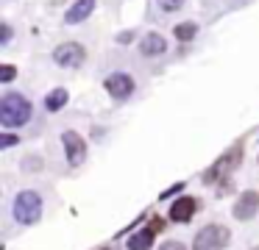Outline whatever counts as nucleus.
I'll use <instances>...</instances> for the list:
<instances>
[{
  "mask_svg": "<svg viewBox=\"0 0 259 250\" xmlns=\"http://www.w3.org/2000/svg\"><path fill=\"white\" fill-rule=\"evenodd\" d=\"M28 117H31V103L23 94H6V97L0 100V122L6 128L25 125Z\"/></svg>",
  "mask_w": 259,
  "mask_h": 250,
  "instance_id": "nucleus-1",
  "label": "nucleus"
},
{
  "mask_svg": "<svg viewBox=\"0 0 259 250\" xmlns=\"http://www.w3.org/2000/svg\"><path fill=\"white\" fill-rule=\"evenodd\" d=\"M42 214V200L36 192H20L17 200H14V217H17V222H23V225H31V222H36Z\"/></svg>",
  "mask_w": 259,
  "mask_h": 250,
  "instance_id": "nucleus-2",
  "label": "nucleus"
},
{
  "mask_svg": "<svg viewBox=\"0 0 259 250\" xmlns=\"http://www.w3.org/2000/svg\"><path fill=\"white\" fill-rule=\"evenodd\" d=\"M229 244V231L223 225H206L195 236V250H223Z\"/></svg>",
  "mask_w": 259,
  "mask_h": 250,
  "instance_id": "nucleus-3",
  "label": "nucleus"
},
{
  "mask_svg": "<svg viewBox=\"0 0 259 250\" xmlns=\"http://www.w3.org/2000/svg\"><path fill=\"white\" fill-rule=\"evenodd\" d=\"M53 59H56L59 67H81V61L87 59L84 47L75 42H67V44H59L56 50H53Z\"/></svg>",
  "mask_w": 259,
  "mask_h": 250,
  "instance_id": "nucleus-4",
  "label": "nucleus"
},
{
  "mask_svg": "<svg viewBox=\"0 0 259 250\" xmlns=\"http://www.w3.org/2000/svg\"><path fill=\"white\" fill-rule=\"evenodd\" d=\"M62 139H64V153H67V161L73 167H78L81 161L87 159V142L75 131H67Z\"/></svg>",
  "mask_w": 259,
  "mask_h": 250,
  "instance_id": "nucleus-5",
  "label": "nucleus"
},
{
  "mask_svg": "<svg viewBox=\"0 0 259 250\" xmlns=\"http://www.w3.org/2000/svg\"><path fill=\"white\" fill-rule=\"evenodd\" d=\"M106 89H109L112 97L123 100V97H128V94L134 92V78L125 75V72H114V75L106 81Z\"/></svg>",
  "mask_w": 259,
  "mask_h": 250,
  "instance_id": "nucleus-6",
  "label": "nucleus"
},
{
  "mask_svg": "<svg viewBox=\"0 0 259 250\" xmlns=\"http://www.w3.org/2000/svg\"><path fill=\"white\" fill-rule=\"evenodd\" d=\"M256 206H259V194L256 192L240 194V200H237V206H234V217L237 220H251V217L256 214Z\"/></svg>",
  "mask_w": 259,
  "mask_h": 250,
  "instance_id": "nucleus-7",
  "label": "nucleus"
},
{
  "mask_svg": "<svg viewBox=\"0 0 259 250\" xmlns=\"http://www.w3.org/2000/svg\"><path fill=\"white\" fill-rule=\"evenodd\" d=\"M195 209H198L195 197H179L173 206H170V217H173L176 222H187L192 214H195Z\"/></svg>",
  "mask_w": 259,
  "mask_h": 250,
  "instance_id": "nucleus-8",
  "label": "nucleus"
},
{
  "mask_svg": "<svg viewBox=\"0 0 259 250\" xmlns=\"http://www.w3.org/2000/svg\"><path fill=\"white\" fill-rule=\"evenodd\" d=\"M240 144H234V147H231V153H226V156H220L218 159V164L212 167V170L206 172V181H212L214 175H220V172H229V170H234L237 167V159H240Z\"/></svg>",
  "mask_w": 259,
  "mask_h": 250,
  "instance_id": "nucleus-9",
  "label": "nucleus"
},
{
  "mask_svg": "<svg viewBox=\"0 0 259 250\" xmlns=\"http://www.w3.org/2000/svg\"><path fill=\"white\" fill-rule=\"evenodd\" d=\"M92 9H95V0H78L75 6H70V11H67V22L73 25V22L87 20V17L92 14Z\"/></svg>",
  "mask_w": 259,
  "mask_h": 250,
  "instance_id": "nucleus-10",
  "label": "nucleus"
},
{
  "mask_svg": "<svg viewBox=\"0 0 259 250\" xmlns=\"http://www.w3.org/2000/svg\"><path fill=\"white\" fill-rule=\"evenodd\" d=\"M164 39L159 36V33H148L145 39H142V44H140V50H142V56H162L164 53Z\"/></svg>",
  "mask_w": 259,
  "mask_h": 250,
  "instance_id": "nucleus-11",
  "label": "nucleus"
},
{
  "mask_svg": "<svg viewBox=\"0 0 259 250\" xmlns=\"http://www.w3.org/2000/svg\"><path fill=\"white\" fill-rule=\"evenodd\" d=\"M153 244V231L151 228H145V231L134 233V236L128 239V250H151Z\"/></svg>",
  "mask_w": 259,
  "mask_h": 250,
  "instance_id": "nucleus-12",
  "label": "nucleus"
},
{
  "mask_svg": "<svg viewBox=\"0 0 259 250\" xmlns=\"http://www.w3.org/2000/svg\"><path fill=\"white\" fill-rule=\"evenodd\" d=\"M64 103H67V92H64V89H56V92H51V94L45 97V106H48L51 111H59Z\"/></svg>",
  "mask_w": 259,
  "mask_h": 250,
  "instance_id": "nucleus-13",
  "label": "nucleus"
},
{
  "mask_svg": "<svg viewBox=\"0 0 259 250\" xmlns=\"http://www.w3.org/2000/svg\"><path fill=\"white\" fill-rule=\"evenodd\" d=\"M195 22H181V25H176V36L181 39V42H187V39H192L195 36Z\"/></svg>",
  "mask_w": 259,
  "mask_h": 250,
  "instance_id": "nucleus-14",
  "label": "nucleus"
},
{
  "mask_svg": "<svg viewBox=\"0 0 259 250\" xmlns=\"http://www.w3.org/2000/svg\"><path fill=\"white\" fill-rule=\"evenodd\" d=\"M181 3H184V0H159V6H162L164 11H176V9H181Z\"/></svg>",
  "mask_w": 259,
  "mask_h": 250,
  "instance_id": "nucleus-15",
  "label": "nucleus"
},
{
  "mask_svg": "<svg viewBox=\"0 0 259 250\" xmlns=\"http://www.w3.org/2000/svg\"><path fill=\"white\" fill-rule=\"evenodd\" d=\"M148 228H151V231H153V233H159V231H164V220H162V217H153V220H151V222H148Z\"/></svg>",
  "mask_w": 259,
  "mask_h": 250,
  "instance_id": "nucleus-16",
  "label": "nucleus"
},
{
  "mask_svg": "<svg viewBox=\"0 0 259 250\" xmlns=\"http://www.w3.org/2000/svg\"><path fill=\"white\" fill-rule=\"evenodd\" d=\"M12 78H14V67H0V81H12Z\"/></svg>",
  "mask_w": 259,
  "mask_h": 250,
  "instance_id": "nucleus-17",
  "label": "nucleus"
},
{
  "mask_svg": "<svg viewBox=\"0 0 259 250\" xmlns=\"http://www.w3.org/2000/svg\"><path fill=\"white\" fill-rule=\"evenodd\" d=\"M159 250H187V247H184V244H181V242H164V244H162V247H159Z\"/></svg>",
  "mask_w": 259,
  "mask_h": 250,
  "instance_id": "nucleus-18",
  "label": "nucleus"
},
{
  "mask_svg": "<svg viewBox=\"0 0 259 250\" xmlns=\"http://www.w3.org/2000/svg\"><path fill=\"white\" fill-rule=\"evenodd\" d=\"M9 144H14V136L9 133V136H3V147H9Z\"/></svg>",
  "mask_w": 259,
  "mask_h": 250,
  "instance_id": "nucleus-19",
  "label": "nucleus"
},
{
  "mask_svg": "<svg viewBox=\"0 0 259 250\" xmlns=\"http://www.w3.org/2000/svg\"><path fill=\"white\" fill-rule=\"evenodd\" d=\"M98 250H117V247H114V244H112V247H98Z\"/></svg>",
  "mask_w": 259,
  "mask_h": 250,
  "instance_id": "nucleus-20",
  "label": "nucleus"
}]
</instances>
